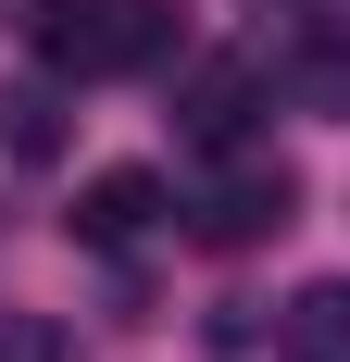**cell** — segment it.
Instances as JSON below:
<instances>
[{
  "mask_svg": "<svg viewBox=\"0 0 350 362\" xmlns=\"http://www.w3.org/2000/svg\"><path fill=\"white\" fill-rule=\"evenodd\" d=\"M163 50V0H38V63L50 75H125Z\"/></svg>",
  "mask_w": 350,
  "mask_h": 362,
  "instance_id": "1",
  "label": "cell"
},
{
  "mask_svg": "<svg viewBox=\"0 0 350 362\" xmlns=\"http://www.w3.org/2000/svg\"><path fill=\"white\" fill-rule=\"evenodd\" d=\"M288 213H300V175H288V163H225V175L188 200V238H201V250H250V238H276Z\"/></svg>",
  "mask_w": 350,
  "mask_h": 362,
  "instance_id": "2",
  "label": "cell"
},
{
  "mask_svg": "<svg viewBox=\"0 0 350 362\" xmlns=\"http://www.w3.org/2000/svg\"><path fill=\"white\" fill-rule=\"evenodd\" d=\"M150 213H163V175H150V163H113V175H88V187H75V238H88V250L150 238Z\"/></svg>",
  "mask_w": 350,
  "mask_h": 362,
  "instance_id": "3",
  "label": "cell"
},
{
  "mask_svg": "<svg viewBox=\"0 0 350 362\" xmlns=\"http://www.w3.org/2000/svg\"><path fill=\"white\" fill-rule=\"evenodd\" d=\"M276 362H350V288H338V275L276 313Z\"/></svg>",
  "mask_w": 350,
  "mask_h": 362,
  "instance_id": "4",
  "label": "cell"
},
{
  "mask_svg": "<svg viewBox=\"0 0 350 362\" xmlns=\"http://www.w3.org/2000/svg\"><path fill=\"white\" fill-rule=\"evenodd\" d=\"M250 100H263V75H250V63H201V75H188V138H201V150H238Z\"/></svg>",
  "mask_w": 350,
  "mask_h": 362,
  "instance_id": "5",
  "label": "cell"
}]
</instances>
